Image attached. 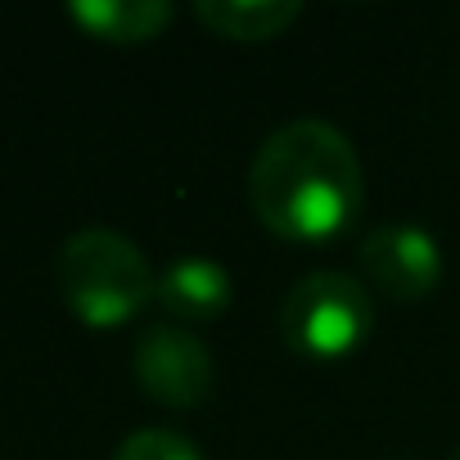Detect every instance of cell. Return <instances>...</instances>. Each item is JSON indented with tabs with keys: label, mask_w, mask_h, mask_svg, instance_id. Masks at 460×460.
<instances>
[{
	"label": "cell",
	"mask_w": 460,
	"mask_h": 460,
	"mask_svg": "<svg viewBox=\"0 0 460 460\" xmlns=\"http://www.w3.org/2000/svg\"><path fill=\"white\" fill-rule=\"evenodd\" d=\"M298 0H199L194 19L226 41H271L298 23Z\"/></svg>",
	"instance_id": "ba28073f"
},
{
	"label": "cell",
	"mask_w": 460,
	"mask_h": 460,
	"mask_svg": "<svg viewBox=\"0 0 460 460\" xmlns=\"http://www.w3.org/2000/svg\"><path fill=\"white\" fill-rule=\"evenodd\" d=\"M136 379L158 406L194 411L212 397L217 370H212V352L185 325L158 321L136 339Z\"/></svg>",
	"instance_id": "277c9868"
},
{
	"label": "cell",
	"mask_w": 460,
	"mask_h": 460,
	"mask_svg": "<svg viewBox=\"0 0 460 460\" xmlns=\"http://www.w3.org/2000/svg\"><path fill=\"white\" fill-rule=\"evenodd\" d=\"M230 276L221 262L212 258H181L158 276V294L154 303L163 307V316L172 325H208L230 307Z\"/></svg>",
	"instance_id": "8992f818"
},
{
	"label": "cell",
	"mask_w": 460,
	"mask_h": 460,
	"mask_svg": "<svg viewBox=\"0 0 460 460\" xmlns=\"http://www.w3.org/2000/svg\"><path fill=\"white\" fill-rule=\"evenodd\" d=\"M361 271L384 298L424 303L442 285V253L429 230L411 221H393V226H375L361 240Z\"/></svg>",
	"instance_id": "5b68a950"
},
{
	"label": "cell",
	"mask_w": 460,
	"mask_h": 460,
	"mask_svg": "<svg viewBox=\"0 0 460 460\" xmlns=\"http://www.w3.org/2000/svg\"><path fill=\"white\" fill-rule=\"evenodd\" d=\"M113 460H203L199 447L172 429H136L122 438Z\"/></svg>",
	"instance_id": "9c48e42d"
},
{
	"label": "cell",
	"mask_w": 460,
	"mask_h": 460,
	"mask_svg": "<svg viewBox=\"0 0 460 460\" xmlns=\"http://www.w3.org/2000/svg\"><path fill=\"white\" fill-rule=\"evenodd\" d=\"M361 158L352 140L321 118L271 131L249 163V203L258 221L294 244L343 235L361 212Z\"/></svg>",
	"instance_id": "6da1fadb"
},
{
	"label": "cell",
	"mask_w": 460,
	"mask_h": 460,
	"mask_svg": "<svg viewBox=\"0 0 460 460\" xmlns=\"http://www.w3.org/2000/svg\"><path fill=\"white\" fill-rule=\"evenodd\" d=\"M68 19L95 41L140 46L172 23V5H163V0H73Z\"/></svg>",
	"instance_id": "52a82bcc"
},
{
	"label": "cell",
	"mask_w": 460,
	"mask_h": 460,
	"mask_svg": "<svg viewBox=\"0 0 460 460\" xmlns=\"http://www.w3.org/2000/svg\"><path fill=\"white\" fill-rule=\"evenodd\" d=\"M55 285L68 312L91 330H118L136 321L158 294V276L140 244L104 226L77 230L73 240H64L55 258Z\"/></svg>",
	"instance_id": "7a4b0ae2"
},
{
	"label": "cell",
	"mask_w": 460,
	"mask_h": 460,
	"mask_svg": "<svg viewBox=\"0 0 460 460\" xmlns=\"http://www.w3.org/2000/svg\"><path fill=\"white\" fill-rule=\"evenodd\" d=\"M375 325V303L361 280L343 271L303 276L280 303V339L303 361H343L352 357Z\"/></svg>",
	"instance_id": "3957f363"
},
{
	"label": "cell",
	"mask_w": 460,
	"mask_h": 460,
	"mask_svg": "<svg viewBox=\"0 0 460 460\" xmlns=\"http://www.w3.org/2000/svg\"><path fill=\"white\" fill-rule=\"evenodd\" d=\"M451 460H460V447H456V456H451Z\"/></svg>",
	"instance_id": "30bf717a"
}]
</instances>
